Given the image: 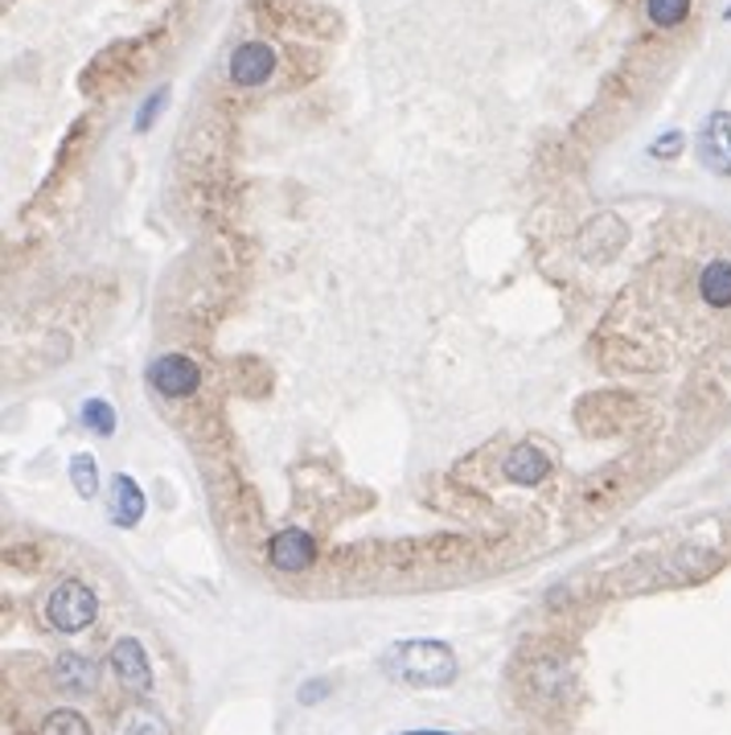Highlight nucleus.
<instances>
[{"label": "nucleus", "instance_id": "obj_1", "mask_svg": "<svg viewBox=\"0 0 731 735\" xmlns=\"http://www.w3.org/2000/svg\"><path fill=\"white\" fill-rule=\"evenodd\" d=\"M383 670L416 690H440L456 678V654L444 642H399L383 654Z\"/></svg>", "mask_w": 731, "mask_h": 735}, {"label": "nucleus", "instance_id": "obj_2", "mask_svg": "<svg viewBox=\"0 0 731 735\" xmlns=\"http://www.w3.org/2000/svg\"><path fill=\"white\" fill-rule=\"evenodd\" d=\"M95 612H99V600H95L91 588H87L82 579H63V583L49 588L46 604H42V621H46L54 633L75 637V633L95 625Z\"/></svg>", "mask_w": 731, "mask_h": 735}, {"label": "nucleus", "instance_id": "obj_3", "mask_svg": "<svg viewBox=\"0 0 731 735\" xmlns=\"http://www.w3.org/2000/svg\"><path fill=\"white\" fill-rule=\"evenodd\" d=\"M148 382H153V391L165 394V399H186V394L198 391L202 370H198V361L186 358V354H165V358H156L153 366H148Z\"/></svg>", "mask_w": 731, "mask_h": 735}, {"label": "nucleus", "instance_id": "obj_4", "mask_svg": "<svg viewBox=\"0 0 731 735\" xmlns=\"http://www.w3.org/2000/svg\"><path fill=\"white\" fill-rule=\"evenodd\" d=\"M111 673L132 694H148L153 690V666H148V654H144V645L136 637H124V642L111 645Z\"/></svg>", "mask_w": 731, "mask_h": 735}, {"label": "nucleus", "instance_id": "obj_5", "mask_svg": "<svg viewBox=\"0 0 731 735\" xmlns=\"http://www.w3.org/2000/svg\"><path fill=\"white\" fill-rule=\"evenodd\" d=\"M231 82L234 87H259L276 75V49L267 42H243V46L231 54Z\"/></svg>", "mask_w": 731, "mask_h": 735}, {"label": "nucleus", "instance_id": "obj_6", "mask_svg": "<svg viewBox=\"0 0 731 735\" xmlns=\"http://www.w3.org/2000/svg\"><path fill=\"white\" fill-rule=\"evenodd\" d=\"M699 160L719 177H731V115L728 111H716L707 115L699 136Z\"/></svg>", "mask_w": 731, "mask_h": 735}, {"label": "nucleus", "instance_id": "obj_7", "mask_svg": "<svg viewBox=\"0 0 731 735\" xmlns=\"http://www.w3.org/2000/svg\"><path fill=\"white\" fill-rule=\"evenodd\" d=\"M267 559L272 567H280V571H304V567L317 559V543H312L309 531H276L272 534V543H267Z\"/></svg>", "mask_w": 731, "mask_h": 735}, {"label": "nucleus", "instance_id": "obj_8", "mask_svg": "<svg viewBox=\"0 0 731 735\" xmlns=\"http://www.w3.org/2000/svg\"><path fill=\"white\" fill-rule=\"evenodd\" d=\"M108 517L115 526H136L144 517V493L141 486L128 477V472H115L111 477V493H108Z\"/></svg>", "mask_w": 731, "mask_h": 735}, {"label": "nucleus", "instance_id": "obj_9", "mask_svg": "<svg viewBox=\"0 0 731 735\" xmlns=\"http://www.w3.org/2000/svg\"><path fill=\"white\" fill-rule=\"evenodd\" d=\"M546 472H551V460H546L543 448L534 444H518L510 456H506V477L513 486H543Z\"/></svg>", "mask_w": 731, "mask_h": 735}, {"label": "nucleus", "instance_id": "obj_10", "mask_svg": "<svg viewBox=\"0 0 731 735\" xmlns=\"http://www.w3.org/2000/svg\"><path fill=\"white\" fill-rule=\"evenodd\" d=\"M699 297L707 309L728 313L731 309V259H711L699 271Z\"/></svg>", "mask_w": 731, "mask_h": 735}, {"label": "nucleus", "instance_id": "obj_11", "mask_svg": "<svg viewBox=\"0 0 731 735\" xmlns=\"http://www.w3.org/2000/svg\"><path fill=\"white\" fill-rule=\"evenodd\" d=\"M95 678H99V670H95L91 657L63 654L58 661H54V682H58L63 690H70V694H87V690H95Z\"/></svg>", "mask_w": 731, "mask_h": 735}, {"label": "nucleus", "instance_id": "obj_12", "mask_svg": "<svg viewBox=\"0 0 731 735\" xmlns=\"http://www.w3.org/2000/svg\"><path fill=\"white\" fill-rule=\"evenodd\" d=\"M115 735H169V723L160 720L153 706H128L115 720Z\"/></svg>", "mask_w": 731, "mask_h": 735}, {"label": "nucleus", "instance_id": "obj_13", "mask_svg": "<svg viewBox=\"0 0 731 735\" xmlns=\"http://www.w3.org/2000/svg\"><path fill=\"white\" fill-rule=\"evenodd\" d=\"M70 486H75L78 498H95L99 493V465H95L91 453L70 456Z\"/></svg>", "mask_w": 731, "mask_h": 735}, {"label": "nucleus", "instance_id": "obj_14", "mask_svg": "<svg viewBox=\"0 0 731 735\" xmlns=\"http://www.w3.org/2000/svg\"><path fill=\"white\" fill-rule=\"evenodd\" d=\"M645 13H650L654 30H674L690 13V0H645Z\"/></svg>", "mask_w": 731, "mask_h": 735}, {"label": "nucleus", "instance_id": "obj_15", "mask_svg": "<svg viewBox=\"0 0 731 735\" xmlns=\"http://www.w3.org/2000/svg\"><path fill=\"white\" fill-rule=\"evenodd\" d=\"M82 423L91 427L95 436H111V432H115V411H111V403H103V399H87V403H82Z\"/></svg>", "mask_w": 731, "mask_h": 735}, {"label": "nucleus", "instance_id": "obj_16", "mask_svg": "<svg viewBox=\"0 0 731 735\" xmlns=\"http://www.w3.org/2000/svg\"><path fill=\"white\" fill-rule=\"evenodd\" d=\"M42 735H91V727H87V720L78 711H54L42 723Z\"/></svg>", "mask_w": 731, "mask_h": 735}, {"label": "nucleus", "instance_id": "obj_17", "mask_svg": "<svg viewBox=\"0 0 731 735\" xmlns=\"http://www.w3.org/2000/svg\"><path fill=\"white\" fill-rule=\"evenodd\" d=\"M683 148H686V136H683V132H666L662 141L650 144V157H654V160H669V157H678Z\"/></svg>", "mask_w": 731, "mask_h": 735}, {"label": "nucleus", "instance_id": "obj_18", "mask_svg": "<svg viewBox=\"0 0 731 735\" xmlns=\"http://www.w3.org/2000/svg\"><path fill=\"white\" fill-rule=\"evenodd\" d=\"M165 99H169V91L160 87V91H156L153 99H148V103H144V108H141V115H136V127H141V132H144V127H148V124H153L156 115H160V108H165Z\"/></svg>", "mask_w": 731, "mask_h": 735}, {"label": "nucleus", "instance_id": "obj_19", "mask_svg": "<svg viewBox=\"0 0 731 735\" xmlns=\"http://www.w3.org/2000/svg\"><path fill=\"white\" fill-rule=\"evenodd\" d=\"M312 699H325V682H309V687H304L300 703H312Z\"/></svg>", "mask_w": 731, "mask_h": 735}, {"label": "nucleus", "instance_id": "obj_20", "mask_svg": "<svg viewBox=\"0 0 731 735\" xmlns=\"http://www.w3.org/2000/svg\"><path fill=\"white\" fill-rule=\"evenodd\" d=\"M411 735H448V732H411Z\"/></svg>", "mask_w": 731, "mask_h": 735}]
</instances>
